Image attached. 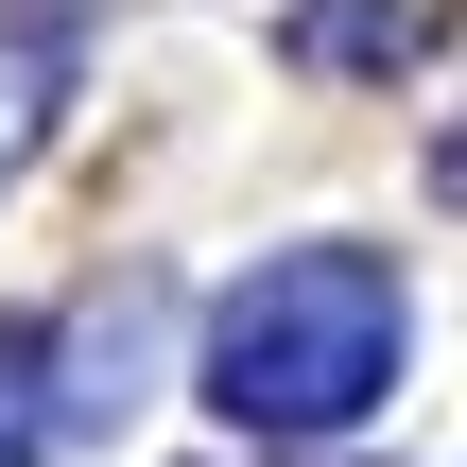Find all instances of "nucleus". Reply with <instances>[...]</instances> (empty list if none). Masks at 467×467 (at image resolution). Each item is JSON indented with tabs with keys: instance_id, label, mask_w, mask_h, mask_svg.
Here are the masks:
<instances>
[{
	"instance_id": "obj_2",
	"label": "nucleus",
	"mask_w": 467,
	"mask_h": 467,
	"mask_svg": "<svg viewBox=\"0 0 467 467\" xmlns=\"http://www.w3.org/2000/svg\"><path fill=\"white\" fill-rule=\"evenodd\" d=\"M35 121H52V35H0V173L35 156Z\"/></svg>"
},
{
	"instance_id": "obj_3",
	"label": "nucleus",
	"mask_w": 467,
	"mask_h": 467,
	"mask_svg": "<svg viewBox=\"0 0 467 467\" xmlns=\"http://www.w3.org/2000/svg\"><path fill=\"white\" fill-rule=\"evenodd\" d=\"M0 467H35V364L0 347Z\"/></svg>"
},
{
	"instance_id": "obj_1",
	"label": "nucleus",
	"mask_w": 467,
	"mask_h": 467,
	"mask_svg": "<svg viewBox=\"0 0 467 467\" xmlns=\"http://www.w3.org/2000/svg\"><path fill=\"white\" fill-rule=\"evenodd\" d=\"M399 277L364 260V243H295V260H260L225 312H208V399L243 416V433H347L381 381H399Z\"/></svg>"
}]
</instances>
